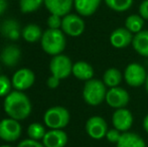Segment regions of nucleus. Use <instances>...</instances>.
Wrapping results in <instances>:
<instances>
[{
	"label": "nucleus",
	"instance_id": "obj_9",
	"mask_svg": "<svg viewBox=\"0 0 148 147\" xmlns=\"http://www.w3.org/2000/svg\"><path fill=\"white\" fill-rule=\"evenodd\" d=\"M87 134L94 140H101L106 137L108 132V124L101 116H92L86 122L85 126Z\"/></svg>",
	"mask_w": 148,
	"mask_h": 147
},
{
	"label": "nucleus",
	"instance_id": "obj_21",
	"mask_svg": "<svg viewBox=\"0 0 148 147\" xmlns=\"http://www.w3.org/2000/svg\"><path fill=\"white\" fill-rule=\"evenodd\" d=\"M132 46L138 55L148 57V30H142L134 34L132 39Z\"/></svg>",
	"mask_w": 148,
	"mask_h": 147
},
{
	"label": "nucleus",
	"instance_id": "obj_36",
	"mask_svg": "<svg viewBox=\"0 0 148 147\" xmlns=\"http://www.w3.org/2000/svg\"><path fill=\"white\" fill-rule=\"evenodd\" d=\"M144 86H145V90H146V92L148 93V74H147V78H146V81H145Z\"/></svg>",
	"mask_w": 148,
	"mask_h": 147
},
{
	"label": "nucleus",
	"instance_id": "obj_18",
	"mask_svg": "<svg viewBox=\"0 0 148 147\" xmlns=\"http://www.w3.org/2000/svg\"><path fill=\"white\" fill-rule=\"evenodd\" d=\"M101 4V0H74L75 9L81 16H91Z\"/></svg>",
	"mask_w": 148,
	"mask_h": 147
},
{
	"label": "nucleus",
	"instance_id": "obj_29",
	"mask_svg": "<svg viewBox=\"0 0 148 147\" xmlns=\"http://www.w3.org/2000/svg\"><path fill=\"white\" fill-rule=\"evenodd\" d=\"M62 17L57 14H51L47 18V25L51 29H60L62 27Z\"/></svg>",
	"mask_w": 148,
	"mask_h": 147
},
{
	"label": "nucleus",
	"instance_id": "obj_35",
	"mask_svg": "<svg viewBox=\"0 0 148 147\" xmlns=\"http://www.w3.org/2000/svg\"><path fill=\"white\" fill-rule=\"evenodd\" d=\"M142 125H143V129H144V131L148 134V114L144 117V119H143Z\"/></svg>",
	"mask_w": 148,
	"mask_h": 147
},
{
	"label": "nucleus",
	"instance_id": "obj_22",
	"mask_svg": "<svg viewBox=\"0 0 148 147\" xmlns=\"http://www.w3.org/2000/svg\"><path fill=\"white\" fill-rule=\"evenodd\" d=\"M123 80V75L121 71L116 68H110L106 70L103 75V82L107 86V88H114L118 87Z\"/></svg>",
	"mask_w": 148,
	"mask_h": 147
},
{
	"label": "nucleus",
	"instance_id": "obj_1",
	"mask_svg": "<svg viewBox=\"0 0 148 147\" xmlns=\"http://www.w3.org/2000/svg\"><path fill=\"white\" fill-rule=\"evenodd\" d=\"M3 108L9 118L21 121L30 115L31 103L23 92L14 90L5 97Z\"/></svg>",
	"mask_w": 148,
	"mask_h": 147
},
{
	"label": "nucleus",
	"instance_id": "obj_27",
	"mask_svg": "<svg viewBox=\"0 0 148 147\" xmlns=\"http://www.w3.org/2000/svg\"><path fill=\"white\" fill-rule=\"evenodd\" d=\"M45 0H19V8L22 13H31L38 9Z\"/></svg>",
	"mask_w": 148,
	"mask_h": 147
},
{
	"label": "nucleus",
	"instance_id": "obj_32",
	"mask_svg": "<svg viewBox=\"0 0 148 147\" xmlns=\"http://www.w3.org/2000/svg\"><path fill=\"white\" fill-rule=\"evenodd\" d=\"M139 15L144 20H148V0H143L139 6Z\"/></svg>",
	"mask_w": 148,
	"mask_h": 147
},
{
	"label": "nucleus",
	"instance_id": "obj_6",
	"mask_svg": "<svg viewBox=\"0 0 148 147\" xmlns=\"http://www.w3.org/2000/svg\"><path fill=\"white\" fill-rule=\"evenodd\" d=\"M73 65L71 59L68 55L62 53L53 57L49 63V71L53 76L59 78L60 80L68 78L73 71Z\"/></svg>",
	"mask_w": 148,
	"mask_h": 147
},
{
	"label": "nucleus",
	"instance_id": "obj_4",
	"mask_svg": "<svg viewBox=\"0 0 148 147\" xmlns=\"http://www.w3.org/2000/svg\"><path fill=\"white\" fill-rule=\"evenodd\" d=\"M71 119L70 112L62 106H53L43 115V122L49 129H64Z\"/></svg>",
	"mask_w": 148,
	"mask_h": 147
},
{
	"label": "nucleus",
	"instance_id": "obj_34",
	"mask_svg": "<svg viewBox=\"0 0 148 147\" xmlns=\"http://www.w3.org/2000/svg\"><path fill=\"white\" fill-rule=\"evenodd\" d=\"M7 8V0H0V15L4 13Z\"/></svg>",
	"mask_w": 148,
	"mask_h": 147
},
{
	"label": "nucleus",
	"instance_id": "obj_15",
	"mask_svg": "<svg viewBox=\"0 0 148 147\" xmlns=\"http://www.w3.org/2000/svg\"><path fill=\"white\" fill-rule=\"evenodd\" d=\"M45 5L51 14L64 17L70 13L74 6V0H45Z\"/></svg>",
	"mask_w": 148,
	"mask_h": 147
},
{
	"label": "nucleus",
	"instance_id": "obj_19",
	"mask_svg": "<svg viewBox=\"0 0 148 147\" xmlns=\"http://www.w3.org/2000/svg\"><path fill=\"white\" fill-rule=\"evenodd\" d=\"M72 75H74L78 80L87 82V81L93 79L94 69L89 63L84 61H80L73 65Z\"/></svg>",
	"mask_w": 148,
	"mask_h": 147
},
{
	"label": "nucleus",
	"instance_id": "obj_13",
	"mask_svg": "<svg viewBox=\"0 0 148 147\" xmlns=\"http://www.w3.org/2000/svg\"><path fill=\"white\" fill-rule=\"evenodd\" d=\"M68 143V134L62 129H51L42 138L45 147H64Z\"/></svg>",
	"mask_w": 148,
	"mask_h": 147
},
{
	"label": "nucleus",
	"instance_id": "obj_24",
	"mask_svg": "<svg viewBox=\"0 0 148 147\" xmlns=\"http://www.w3.org/2000/svg\"><path fill=\"white\" fill-rule=\"evenodd\" d=\"M144 26V19L139 14H131L125 20V27L133 34L142 31Z\"/></svg>",
	"mask_w": 148,
	"mask_h": 147
},
{
	"label": "nucleus",
	"instance_id": "obj_7",
	"mask_svg": "<svg viewBox=\"0 0 148 147\" xmlns=\"http://www.w3.org/2000/svg\"><path fill=\"white\" fill-rule=\"evenodd\" d=\"M60 29L64 34L69 36H80L85 31V21L81 17V15L69 13L62 17Z\"/></svg>",
	"mask_w": 148,
	"mask_h": 147
},
{
	"label": "nucleus",
	"instance_id": "obj_28",
	"mask_svg": "<svg viewBox=\"0 0 148 147\" xmlns=\"http://www.w3.org/2000/svg\"><path fill=\"white\" fill-rule=\"evenodd\" d=\"M12 83L4 75H0V97H6L11 92Z\"/></svg>",
	"mask_w": 148,
	"mask_h": 147
},
{
	"label": "nucleus",
	"instance_id": "obj_33",
	"mask_svg": "<svg viewBox=\"0 0 148 147\" xmlns=\"http://www.w3.org/2000/svg\"><path fill=\"white\" fill-rule=\"evenodd\" d=\"M60 82V80L59 78H57V77H55V76H53V75H51V76L47 79V86H49V88L56 89V88H58V87H59Z\"/></svg>",
	"mask_w": 148,
	"mask_h": 147
},
{
	"label": "nucleus",
	"instance_id": "obj_14",
	"mask_svg": "<svg viewBox=\"0 0 148 147\" xmlns=\"http://www.w3.org/2000/svg\"><path fill=\"white\" fill-rule=\"evenodd\" d=\"M133 34L126 27H118L110 36V43L115 49H124L132 43Z\"/></svg>",
	"mask_w": 148,
	"mask_h": 147
},
{
	"label": "nucleus",
	"instance_id": "obj_8",
	"mask_svg": "<svg viewBox=\"0 0 148 147\" xmlns=\"http://www.w3.org/2000/svg\"><path fill=\"white\" fill-rule=\"evenodd\" d=\"M21 132V125L17 120L8 117L0 121V139L6 142H14L20 138Z\"/></svg>",
	"mask_w": 148,
	"mask_h": 147
},
{
	"label": "nucleus",
	"instance_id": "obj_5",
	"mask_svg": "<svg viewBox=\"0 0 148 147\" xmlns=\"http://www.w3.org/2000/svg\"><path fill=\"white\" fill-rule=\"evenodd\" d=\"M147 72L143 66L138 63H131L125 68L123 78L128 86L137 88L145 84Z\"/></svg>",
	"mask_w": 148,
	"mask_h": 147
},
{
	"label": "nucleus",
	"instance_id": "obj_31",
	"mask_svg": "<svg viewBox=\"0 0 148 147\" xmlns=\"http://www.w3.org/2000/svg\"><path fill=\"white\" fill-rule=\"evenodd\" d=\"M17 147H45L42 143H40L37 140H33V139H24L21 142H19V144L17 145Z\"/></svg>",
	"mask_w": 148,
	"mask_h": 147
},
{
	"label": "nucleus",
	"instance_id": "obj_23",
	"mask_svg": "<svg viewBox=\"0 0 148 147\" xmlns=\"http://www.w3.org/2000/svg\"><path fill=\"white\" fill-rule=\"evenodd\" d=\"M43 32L41 31V28L34 23H29L23 27L21 31V36L24 40L30 43H34L41 39Z\"/></svg>",
	"mask_w": 148,
	"mask_h": 147
},
{
	"label": "nucleus",
	"instance_id": "obj_11",
	"mask_svg": "<svg viewBox=\"0 0 148 147\" xmlns=\"http://www.w3.org/2000/svg\"><path fill=\"white\" fill-rule=\"evenodd\" d=\"M35 81V76L31 70L23 68L15 72L12 77V87L17 91H23L29 89Z\"/></svg>",
	"mask_w": 148,
	"mask_h": 147
},
{
	"label": "nucleus",
	"instance_id": "obj_17",
	"mask_svg": "<svg viewBox=\"0 0 148 147\" xmlns=\"http://www.w3.org/2000/svg\"><path fill=\"white\" fill-rule=\"evenodd\" d=\"M0 34L2 36L7 39L17 40L21 34L19 23L14 19L4 20L0 25Z\"/></svg>",
	"mask_w": 148,
	"mask_h": 147
},
{
	"label": "nucleus",
	"instance_id": "obj_20",
	"mask_svg": "<svg viewBox=\"0 0 148 147\" xmlns=\"http://www.w3.org/2000/svg\"><path fill=\"white\" fill-rule=\"evenodd\" d=\"M116 147H146V143L140 135L128 131L122 133Z\"/></svg>",
	"mask_w": 148,
	"mask_h": 147
},
{
	"label": "nucleus",
	"instance_id": "obj_30",
	"mask_svg": "<svg viewBox=\"0 0 148 147\" xmlns=\"http://www.w3.org/2000/svg\"><path fill=\"white\" fill-rule=\"evenodd\" d=\"M121 136H122V132L117 130L116 128H113V129H109L106 134V139L108 140L109 142L114 144H117L120 140Z\"/></svg>",
	"mask_w": 148,
	"mask_h": 147
},
{
	"label": "nucleus",
	"instance_id": "obj_25",
	"mask_svg": "<svg viewBox=\"0 0 148 147\" xmlns=\"http://www.w3.org/2000/svg\"><path fill=\"white\" fill-rule=\"evenodd\" d=\"M105 3L113 11L125 12L133 5V0H105Z\"/></svg>",
	"mask_w": 148,
	"mask_h": 147
},
{
	"label": "nucleus",
	"instance_id": "obj_37",
	"mask_svg": "<svg viewBox=\"0 0 148 147\" xmlns=\"http://www.w3.org/2000/svg\"><path fill=\"white\" fill-rule=\"evenodd\" d=\"M0 147H12L11 145H1Z\"/></svg>",
	"mask_w": 148,
	"mask_h": 147
},
{
	"label": "nucleus",
	"instance_id": "obj_12",
	"mask_svg": "<svg viewBox=\"0 0 148 147\" xmlns=\"http://www.w3.org/2000/svg\"><path fill=\"white\" fill-rule=\"evenodd\" d=\"M112 124L122 133L128 132L133 125V115L130 110L126 108H121L115 110L112 116Z\"/></svg>",
	"mask_w": 148,
	"mask_h": 147
},
{
	"label": "nucleus",
	"instance_id": "obj_16",
	"mask_svg": "<svg viewBox=\"0 0 148 147\" xmlns=\"http://www.w3.org/2000/svg\"><path fill=\"white\" fill-rule=\"evenodd\" d=\"M21 57V51L17 45L9 44L2 49L0 53V61L4 66L8 68L14 67L17 65Z\"/></svg>",
	"mask_w": 148,
	"mask_h": 147
},
{
	"label": "nucleus",
	"instance_id": "obj_26",
	"mask_svg": "<svg viewBox=\"0 0 148 147\" xmlns=\"http://www.w3.org/2000/svg\"><path fill=\"white\" fill-rule=\"evenodd\" d=\"M45 133H47V130H45V126L41 125L40 123H31L27 128V135L30 139L33 140H42V138L45 137Z\"/></svg>",
	"mask_w": 148,
	"mask_h": 147
},
{
	"label": "nucleus",
	"instance_id": "obj_3",
	"mask_svg": "<svg viewBox=\"0 0 148 147\" xmlns=\"http://www.w3.org/2000/svg\"><path fill=\"white\" fill-rule=\"evenodd\" d=\"M107 86L103 81L91 79L85 82L83 88V99L90 106H98L104 102L107 95Z\"/></svg>",
	"mask_w": 148,
	"mask_h": 147
},
{
	"label": "nucleus",
	"instance_id": "obj_10",
	"mask_svg": "<svg viewBox=\"0 0 148 147\" xmlns=\"http://www.w3.org/2000/svg\"><path fill=\"white\" fill-rule=\"evenodd\" d=\"M105 101L107 102L108 106L117 110L121 108H126L130 101V96L125 89L120 87H114L107 91Z\"/></svg>",
	"mask_w": 148,
	"mask_h": 147
},
{
	"label": "nucleus",
	"instance_id": "obj_2",
	"mask_svg": "<svg viewBox=\"0 0 148 147\" xmlns=\"http://www.w3.org/2000/svg\"><path fill=\"white\" fill-rule=\"evenodd\" d=\"M41 47L43 51L49 55H58L64 51L66 49V36L62 29H51L49 28L43 31L40 39Z\"/></svg>",
	"mask_w": 148,
	"mask_h": 147
}]
</instances>
